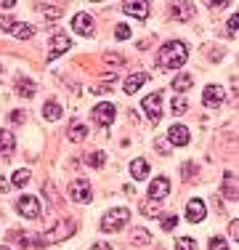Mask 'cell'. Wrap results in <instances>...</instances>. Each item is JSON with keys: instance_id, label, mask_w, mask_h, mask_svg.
I'll return each mask as SVG.
<instances>
[{"instance_id": "cell-1", "label": "cell", "mask_w": 239, "mask_h": 250, "mask_svg": "<svg viewBox=\"0 0 239 250\" xmlns=\"http://www.w3.org/2000/svg\"><path fill=\"white\" fill-rule=\"evenodd\" d=\"M189 59V48L181 43V40H167L162 48L157 51V64L165 69H178L183 67Z\"/></svg>"}, {"instance_id": "cell-2", "label": "cell", "mask_w": 239, "mask_h": 250, "mask_svg": "<svg viewBox=\"0 0 239 250\" xmlns=\"http://www.w3.org/2000/svg\"><path fill=\"white\" fill-rule=\"evenodd\" d=\"M128 221H130L128 208H112V210H106L104 218H101V231H120Z\"/></svg>"}, {"instance_id": "cell-3", "label": "cell", "mask_w": 239, "mask_h": 250, "mask_svg": "<svg viewBox=\"0 0 239 250\" xmlns=\"http://www.w3.org/2000/svg\"><path fill=\"white\" fill-rule=\"evenodd\" d=\"M16 210H19L21 218L35 221V218H40V202H38V197H32V194H24V197H19V202H16Z\"/></svg>"}, {"instance_id": "cell-4", "label": "cell", "mask_w": 239, "mask_h": 250, "mask_svg": "<svg viewBox=\"0 0 239 250\" xmlns=\"http://www.w3.org/2000/svg\"><path fill=\"white\" fill-rule=\"evenodd\" d=\"M91 115H93V120H96V123L104 125V128H106V125L115 123L117 109H115V104H112V101H101V104H96V106H93Z\"/></svg>"}, {"instance_id": "cell-5", "label": "cell", "mask_w": 239, "mask_h": 250, "mask_svg": "<svg viewBox=\"0 0 239 250\" xmlns=\"http://www.w3.org/2000/svg\"><path fill=\"white\" fill-rule=\"evenodd\" d=\"M69 197L75 202H91L93 200V187L85 178H77V181L69 184Z\"/></svg>"}, {"instance_id": "cell-6", "label": "cell", "mask_w": 239, "mask_h": 250, "mask_svg": "<svg viewBox=\"0 0 239 250\" xmlns=\"http://www.w3.org/2000/svg\"><path fill=\"white\" fill-rule=\"evenodd\" d=\"M141 104H143V112L149 115V120L159 123V117H162V93H159V91L157 93H149Z\"/></svg>"}, {"instance_id": "cell-7", "label": "cell", "mask_w": 239, "mask_h": 250, "mask_svg": "<svg viewBox=\"0 0 239 250\" xmlns=\"http://www.w3.org/2000/svg\"><path fill=\"white\" fill-rule=\"evenodd\" d=\"M72 32L82 35V38H91V35L96 32L93 16H91V14H77L75 19H72Z\"/></svg>"}, {"instance_id": "cell-8", "label": "cell", "mask_w": 239, "mask_h": 250, "mask_svg": "<svg viewBox=\"0 0 239 250\" xmlns=\"http://www.w3.org/2000/svg\"><path fill=\"white\" fill-rule=\"evenodd\" d=\"M167 144H176V146H186L189 144V128L181 123L170 125L167 128Z\"/></svg>"}, {"instance_id": "cell-9", "label": "cell", "mask_w": 239, "mask_h": 250, "mask_svg": "<svg viewBox=\"0 0 239 250\" xmlns=\"http://www.w3.org/2000/svg\"><path fill=\"white\" fill-rule=\"evenodd\" d=\"M202 101H205V106H220L226 101V91L220 85H207L205 91H202Z\"/></svg>"}, {"instance_id": "cell-10", "label": "cell", "mask_w": 239, "mask_h": 250, "mask_svg": "<svg viewBox=\"0 0 239 250\" xmlns=\"http://www.w3.org/2000/svg\"><path fill=\"white\" fill-rule=\"evenodd\" d=\"M122 11L128 16H136V19H149V3H143V0H128V3H122Z\"/></svg>"}, {"instance_id": "cell-11", "label": "cell", "mask_w": 239, "mask_h": 250, "mask_svg": "<svg viewBox=\"0 0 239 250\" xmlns=\"http://www.w3.org/2000/svg\"><path fill=\"white\" fill-rule=\"evenodd\" d=\"M167 192H170V181H167V178L165 176H157V178H154V181H152V187H149V197H152V200H165L167 197Z\"/></svg>"}, {"instance_id": "cell-12", "label": "cell", "mask_w": 239, "mask_h": 250, "mask_svg": "<svg viewBox=\"0 0 239 250\" xmlns=\"http://www.w3.org/2000/svg\"><path fill=\"white\" fill-rule=\"evenodd\" d=\"M149 80V75L146 72H133V75H128V80L122 83V91L128 93V96H133L136 91H141L143 88V83Z\"/></svg>"}, {"instance_id": "cell-13", "label": "cell", "mask_w": 239, "mask_h": 250, "mask_svg": "<svg viewBox=\"0 0 239 250\" xmlns=\"http://www.w3.org/2000/svg\"><path fill=\"white\" fill-rule=\"evenodd\" d=\"M205 216H207L205 202H202V200H191L189 208H186V218H189V221L191 224H199V221H205Z\"/></svg>"}, {"instance_id": "cell-14", "label": "cell", "mask_w": 239, "mask_h": 250, "mask_svg": "<svg viewBox=\"0 0 239 250\" xmlns=\"http://www.w3.org/2000/svg\"><path fill=\"white\" fill-rule=\"evenodd\" d=\"M53 48H51V59H59V56H61V53L64 51H67L69 48V45H72V40L67 38V35H61V32H56V35H53Z\"/></svg>"}, {"instance_id": "cell-15", "label": "cell", "mask_w": 239, "mask_h": 250, "mask_svg": "<svg viewBox=\"0 0 239 250\" xmlns=\"http://www.w3.org/2000/svg\"><path fill=\"white\" fill-rule=\"evenodd\" d=\"M72 231H75V224H72V221H61V224H59V231L45 234L43 242H59V240H64V237H69Z\"/></svg>"}, {"instance_id": "cell-16", "label": "cell", "mask_w": 239, "mask_h": 250, "mask_svg": "<svg viewBox=\"0 0 239 250\" xmlns=\"http://www.w3.org/2000/svg\"><path fill=\"white\" fill-rule=\"evenodd\" d=\"M130 176L136 178V181H143V178H149V163L143 157H139V160H133L130 163Z\"/></svg>"}, {"instance_id": "cell-17", "label": "cell", "mask_w": 239, "mask_h": 250, "mask_svg": "<svg viewBox=\"0 0 239 250\" xmlns=\"http://www.w3.org/2000/svg\"><path fill=\"white\" fill-rule=\"evenodd\" d=\"M14 38H19V40H29V38H35V27L32 24H21V21H14V27L8 29Z\"/></svg>"}, {"instance_id": "cell-18", "label": "cell", "mask_w": 239, "mask_h": 250, "mask_svg": "<svg viewBox=\"0 0 239 250\" xmlns=\"http://www.w3.org/2000/svg\"><path fill=\"white\" fill-rule=\"evenodd\" d=\"M223 194L229 200H237V178H234L231 170H226V173H223Z\"/></svg>"}, {"instance_id": "cell-19", "label": "cell", "mask_w": 239, "mask_h": 250, "mask_svg": "<svg viewBox=\"0 0 239 250\" xmlns=\"http://www.w3.org/2000/svg\"><path fill=\"white\" fill-rule=\"evenodd\" d=\"M170 85H173V91H176V93H186L189 88L194 85V80H191V75H178Z\"/></svg>"}, {"instance_id": "cell-20", "label": "cell", "mask_w": 239, "mask_h": 250, "mask_svg": "<svg viewBox=\"0 0 239 250\" xmlns=\"http://www.w3.org/2000/svg\"><path fill=\"white\" fill-rule=\"evenodd\" d=\"M173 14H176V19L186 21L189 16H194V5H191V3H176V5H173Z\"/></svg>"}, {"instance_id": "cell-21", "label": "cell", "mask_w": 239, "mask_h": 250, "mask_svg": "<svg viewBox=\"0 0 239 250\" xmlns=\"http://www.w3.org/2000/svg\"><path fill=\"white\" fill-rule=\"evenodd\" d=\"M43 117H45V120H59V117H61V106H59L56 104V101H48V104L43 106Z\"/></svg>"}, {"instance_id": "cell-22", "label": "cell", "mask_w": 239, "mask_h": 250, "mask_svg": "<svg viewBox=\"0 0 239 250\" xmlns=\"http://www.w3.org/2000/svg\"><path fill=\"white\" fill-rule=\"evenodd\" d=\"M27 181H29V168H19L14 173V178H11V187H24Z\"/></svg>"}, {"instance_id": "cell-23", "label": "cell", "mask_w": 239, "mask_h": 250, "mask_svg": "<svg viewBox=\"0 0 239 250\" xmlns=\"http://www.w3.org/2000/svg\"><path fill=\"white\" fill-rule=\"evenodd\" d=\"M14 149V136L8 130H0V152H11Z\"/></svg>"}, {"instance_id": "cell-24", "label": "cell", "mask_w": 239, "mask_h": 250, "mask_svg": "<svg viewBox=\"0 0 239 250\" xmlns=\"http://www.w3.org/2000/svg\"><path fill=\"white\" fill-rule=\"evenodd\" d=\"M85 136H88V128H85V125H72V128H69V139H72V141H82Z\"/></svg>"}, {"instance_id": "cell-25", "label": "cell", "mask_w": 239, "mask_h": 250, "mask_svg": "<svg viewBox=\"0 0 239 250\" xmlns=\"http://www.w3.org/2000/svg\"><path fill=\"white\" fill-rule=\"evenodd\" d=\"M176 250H199V248H197V242L191 240V237H178Z\"/></svg>"}, {"instance_id": "cell-26", "label": "cell", "mask_w": 239, "mask_h": 250, "mask_svg": "<svg viewBox=\"0 0 239 250\" xmlns=\"http://www.w3.org/2000/svg\"><path fill=\"white\" fill-rule=\"evenodd\" d=\"M104 160H106L104 152H91V154H88V165H91V168H101Z\"/></svg>"}, {"instance_id": "cell-27", "label": "cell", "mask_w": 239, "mask_h": 250, "mask_svg": "<svg viewBox=\"0 0 239 250\" xmlns=\"http://www.w3.org/2000/svg\"><path fill=\"white\" fill-rule=\"evenodd\" d=\"M35 91H38V85H35V83H24V80H19V93H21L24 99L35 96Z\"/></svg>"}, {"instance_id": "cell-28", "label": "cell", "mask_w": 239, "mask_h": 250, "mask_svg": "<svg viewBox=\"0 0 239 250\" xmlns=\"http://www.w3.org/2000/svg\"><path fill=\"white\" fill-rule=\"evenodd\" d=\"M40 11L45 14V19H48V21L59 19V14H61V8H59V5H40Z\"/></svg>"}, {"instance_id": "cell-29", "label": "cell", "mask_w": 239, "mask_h": 250, "mask_svg": "<svg viewBox=\"0 0 239 250\" xmlns=\"http://www.w3.org/2000/svg\"><path fill=\"white\" fill-rule=\"evenodd\" d=\"M189 109V104H186V101H183V99H173V115H183V112H186Z\"/></svg>"}, {"instance_id": "cell-30", "label": "cell", "mask_w": 239, "mask_h": 250, "mask_svg": "<svg viewBox=\"0 0 239 250\" xmlns=\"http://www.w3.org/2000/svg\"><path fill=\"white\" fill-rule=\"evenodd\" d=\"M141 213H143V216H149V218L157 216V213H159V202H157V205H154V200H152V202H146V205L141 208Z\"/></svg>"}, {"instance_id": "cell-31", "label": "cell", "mask_w": 239, "mask_h": 250, "mask_svg": "<svg viewBox=\"0 0 239 250\" xmlns=\"http://www.w3.org/2000/svg\"><path fill=\"white\" fill-rule=\"evenodd\" d=\"M115 35H117V40H128L130 38V27L128 24H117L115 27Z\"/></svg>"}, {"instance_id": "cell-32", "label": "cell", "mask_w": 239, "mask_h": 250, "mask_svg": "<svg viewBox=\"0 0 239 250\" xmlns=\"http://www.w3.org/2000/svg\"><path fill=\"white\" fill-rule=\"evenodd\" d=\"M226 32H229V38H237V16H229V21H226Z\"/></svg>"}, {"instance_id": "cell-33", "label": "cell", "mask_w": 239, "mask_h": 250, "mask_svg": "<svg viewBox=\"0 0 239 250\" xmlns=\"http://www.w3.org/2000/svg\"><path fill=\"white\" fill-rule=\"evenodd\" d=\"M210 250H229V245H226L220 237H213V240H210Z\"/></svg>"}, {"instance_id": "cell-34", "label": "cell", "mask_w": 239, "mask_h": 250, "mask_svg": "<svg viewBox=\"0 0 239 250\" xmlns=\"http://www.w3.org/2000/svg\"><path fill=\"white\" fill-rule=\"evenodd\" d=\"M176 226H178V216H167L165 221H162V229H167V231L176 229Z\"/></svg>"}, {"instance_id": "cell-35", "label": "cell", "mask_w": 239, "mask_h": 250, "mask_svg": "<svg viewBox=\"0 0 239 250\" xmlns=\"http://www.w3.org/2000/svg\"><path fill=\"white\" fill-rule=\"evenodd\" d=\"M229 237H231V240H239V221L229 224Z\"/></svg>"}, {"instance_id": "cell-36", "label": "cell", "mask_w": 239, "mask_h": 250, "mask_svg": "<svg viewBox=\"0 0 239 250\" xmlns=\"http://www.w3.org/2000/svg\"><path fill=\"white\" fill-rule=\"evenodd\" d=\"M14 27V19L11 16H0V29H11Z\"/></svg>"}, {"instance_id": "cell-37", "label": "cell", "mask_w": 239, "mask_h": 250, "mask_svg": "<svg viewBox=\"0 0 239 250\" xmlns=\"http://www.w3.org/2000/svg\"><path fill=\"white\" fill-rule=\"evenodd\" d=\"M8 189H11V187H8V181H5L3 176H0V194H5V192H8Z\"/></svg>"}, {"instance_id": "cell-38", "label": "cell", "mask_w": 239, "mask_h": 250, "mask_svg": "<svg viewBox=\"0 0 239 250\" xmlns=\"http://www.w3.org/2000/svg\"><path fill=\"white\" fill-rule=\"evenodd\" d=\"M91 250H112L106 242H96V245H91Z\"/></svg>"}, {"instance_id": "cell-39", "label": "cell", "mask_w": 239, "mask_h": 250, "mask_svg": "<svg viewBox=\"0 0 239 250\" xmlns=\"http://www.w3.org/2000/svg\"><path fill=\"white\" fill-rule=\"evenodd\" d=\"M133 240H136V242H146V240H149V234H146V231H139V234H136Z\"/></svg>"}, {"instance_id": "cell-40", "label": "cell", "mask_w": 239, "mask_h": 250, "mask_svg": "<svg viewBox=\"0 0 239 250\" xmlns=\"http://www.w3.org/2000/svg\"><path fill=\"white\" fill-rule=\"evenodd\" d=\"M157 144H159V152H162V154H170V146H167V141H157Z\"/></svg>"}, {"instance_id": "cell-41", "label": "cell", "mask_w": 239, "mask_h": 250, "mask_svg": "<svg viewBox=\"0 0 239 250\" xmlns=\"http://www.w3.org/2000/svg\"><path fill=\"white\" fill-rule=\"evenodd\" d=\"M191 170H194V163H183V176H191Z\"/></svg>"}, {"instance_id": "cell-42", "label": "cell", "mask_w": 239, "mask_h": 250, "mask_svg": "<svg viewBox=\"0 0 239 250\" xmlns=\"http://www.w3.org/2000/svg\"><path fill=\"white\" fill-rule=\"evenodd\" d=\"M14 0H0V8H14Z\"/></svg>"}, {"instance_id": "cell-43", "label": "cell", "mask_w": 239, "mask_h": 250, "mask_svg": "<svg viewBox=\"0 0 239 250\" xmlns=\"http://www.w3.org/2000/svg\"><path fill=\"white\" fill-rule=\"evenodd\" d=\"M24 117H27L24 112H14V115H11V120H24Z\"/></svg>"}, {"instance_id": "cell-44", "label": "cell", "mask_w": 239, "mask_h": 250, "mask_svg": "<svg viewBox=\"0 0 239 250\" xmlns=\"http://www.w3.org/2000/svg\"><path fill=\"white\" fill-rule=\"evenodd\" d=\"M0 250H8V248H5V245H0Z\"/></svg>"}]
</instances>
